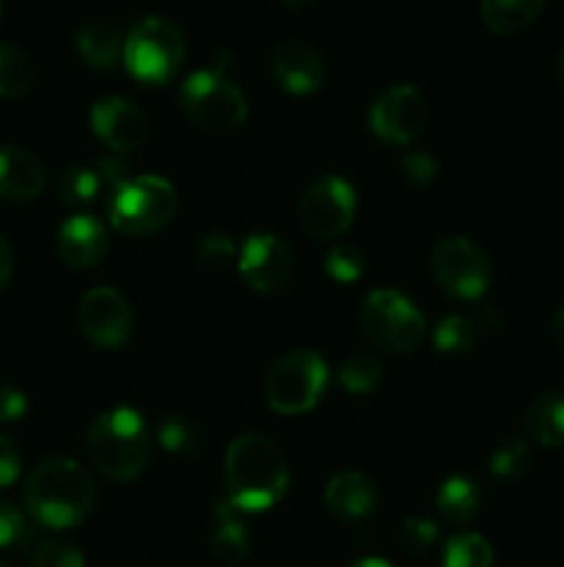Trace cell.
I'll list each match as a JSON object with an SVG mask.
<instances>
[{
    "label": "cell",
    "mask_w": 564,
    "mask_h": 567,
    "mask_svg": "<svg viewBox=\"0 0 564 567\" xmlns=\"http://www.w3.org/2000/svg\"><path fill=\"white\" fill-rule=\"evenodd\" d=\"M227 502L241 513H263L274 507L288 487V460L274 441L263 435H241L224 457Z\"/></svg>",
    "instance_id": "1"
},
{
    "label": "cell",
    "mask_w": 564,
    "mask_h": 567,
    "mask_svg": "<svg viewBox=\"0 0 564 567\" xmlns=\"http://www.w3.org/2000/svg\"><path fill=\"white\" fill-rule=\"evenodd\" d=\"M22 498L36 524L48 529H72L94 507L92 474L70 457L42 460L28 474Z\"/></svg>",
    "instance_id": "2"
},
{
    "label": "cell",
    "mask_w": 564,
    "mask_h": 567,
    "mask_svg": "<svg viewBox=\"0 0 564 567\" xmlns=\"http://www.w3.org/2000/svg\"><path fill=\"white\" fill-rule=\"evenodd\" d=\"M86 449L105 480L130 482L149 460V430L136 410L114 408L94 421Z\"/></svg>",
    "instance_id": "3"
},
{
    "label": "cell",
    "mask_w": 564,
    "mask_h": 567,
    "mask_svg": "<svg viewBox=\"0 0 564 567\" xmlns=\"http://www.w3.org/2000/svg\"><path fill=\"white\" fill-rule=\"evenodd\" d=\"M122 61L138 83L160 86L171 81L186 61V39L175 22L164 17H144L127 33Z\"/></svg>",
    "instance_id": "4"
},
{
    "label": "cell",
    "mask_w": 564,
    "mask_h": 567,
    "mask_svg": "<svg viewBox=\"0 0 564 567\" xmlns=\"http://www.w3.org/2000/svg\"><path fill=\"white\" fill-rule=\"evenodd\" d=\"M180 109L199 131H238L247 122V97L221 70H197L180 86Z\"/></svg>",
    "instance_id": "5"
},
{
    "label": "cell",
    "mask_w": 564,
    "mask_h": 567,
    "mask_svg": "<svg viewBox=\"0 0 564 567\" xmlns=\"http://www.w3.org/2000/svg\"><path fill=\"white\" fill-rule=\"evenodd\" d=\"M177 210L175 186L164 177L138 175L108 199V221L122 236H149L171 221Z\"/></svg>",
    "instance_id": "6"
},
{
    "label": "cell",
    "mask_w": 564,
    "mask_h": 567,
    "mask_svg": "<svg viewBox=\"0 0 564 567\" xmlns=\"http://www.w3.org/2000/svg\"><path fill=\"white\" fill-rule=\"evenodd\" d=\"M326 363L310 349L285 354L265 374V402L280 415L307 413L326 388Z\"/></svg>",
    "instance_id": "7"
},
{
    "label": "cell",
    "mask_w": 564,
    "mask_h": 567,
    "mask_svg": "<svg viewBox=\"0 0 564 567\" xmlns=\"http://www.w3.org/2000/svg\"><path fill=\"white\" fill-rule=\"evenodd\" d=\"M359 324L376 347L393 354H409L426 332L420 310L398 291L368 293L359 310Z\"/></svg>",
    "instance_id": "8"
},
{
    "label": "cell",
    "mask_w": 564,
    "mask_h": 567,
    "mask_svg": "<svg viewBox=\"0 0 564 567\" xmlns=\"http://www.w3.org/2000/svg\"><path fill=\"white\" fill-rule=\"evenodd\" d=\"M354 205H357L354 188L343 177H318L304 188L302 199H299V225L307 236L330 241L348 230L354 219Z\"/></svg>",
    "instance_id": "9"
},
{
    "label": "cell",
    "mask_w": 564,
    "mask_h": 567,
    "mask_svg": "<svg viewBox=\"0 0 564 567\" xmlns=\"http://www.w3.org/2000/svg\"><path fill=\"white\" fill-rule=\"evenodd\" d=\"M431 271L442 291L457 299H479L490 286L487 255L462 236L437 244L431 252Z\"/></svg>",
    "instance_id": "10"
},
{
    "label": "cell",
    "mask_w": 564,
    "mask_h": 567,
    "mask_svg": "<svg viewBox=\"0 0 564 567\" xmlns=\"http://www.w3.org/2000/svg\"><path fill=\"white\" fill-rule=\"evenodd\" d=\"M370 131L390 144H412L426 125V100L415 86H390L370 105Z\"/></svg>",
    "instance_id": "11"
},
{
    "label": "cell",
    "mask_w": 564,
    "mask_h": 567,
    "mask_svg": "<svg viewBox=\"0 0 564 567\" xmlns=\"http://www.w3.org/2000/svg\"><path fill=\"white\" fill-rule=\"evenodd\" d=\"M81 332L100 349H116L133 330V313L127 299L114 288L103 286L88 291L77 308Z\"/></svg>",
    "instance_id": "12"
},
{
    "label": "cell",
    "mask_w": 564,
    "mask_h": 567,
    "mask_svg": "<svg viewBox=\"0 0 564 567\" xmlns=\"http://www.w3.org/2000/svg\"><path fill=\"white\" fill-rule=\"evenodd\" d=\"M238 271L252 291L274 293L291 282L293 252L282 238L271 236V233H258V236H249L241 247Z\"/></svg>",
    "instance_id": "13"
},
{
    "label": "cell",
    "mask_w": 564,
    "mask_h": 567,
    "mask_svg": "<svg viewBox=\"0 0 564 567\" xmlns=\"http://www.w3.org/2000/svg\"><path fill=\"white\" fill-rule=\"evenodd\" d=\"M92 131L114 153H130L147 138V116L125 97H103L92 105Z\"/></svg>",
    "instance_id": "14"
},
{
    "label": "cell",
    "mask_w": 564,
    "mask_h": 567,
    "mask_svg": "<svg viewBox=\"0 0 564 567\" xmlns=\"http://www.w3.org/2000/svg\"><path fill=\"white\" fill-rule=\"evenodd\" d=\"M271 75L285 92L313 94L324 83V61L313 44L291 39L271 53Z\"/></svg>",
    "instance_id": "15"
},
{
    "label": "cell",
    "mask_w": 564,
    "mask_h": 567,
    "mask_svg": "<svg viewBox=\"0 0 564 567\" xmlns=\"http://www.w3.org/2000/svg\"><path fill=\"white\" fill-rule=\"evenodd\" d=\"M55 249L70 269H92L108 252V236H105L103 221L86 214L70 216L59 227Z\"/></svg>",
    "instance_id": "16"
},
{
    "label": "cell",
    "mask_w": 564,
    "mask_h": 567,
    "mask_svg": "<svg viewBox=\"0 0 564 567\" xmlns=\"http://www.w3.org/2000/svg\"><path fill=\"white\" fill-rule=\"evenodd\" d=\"M44 188V166L31 150L0 147V197L11 203L36 199Z\"/></svg>",
    "instance_id": "17"
},
{
    "label": "cell",
    "mask_w": 564,
    "mask_h": 567,
    "mask_svg": "<svg viewBox=\"0 0 564 567\" xmlns=\"http://www.w3.org/2000/svg\"><path fill=\"white\" fill-rule=\"evenodd\" d=\"M326 509L335 515L337 520L346 524H357V520L368 518L376 507V491L363 474L357 471H343V474L332 476L324 493Z\"/></svg>",
    "instance_id": "18"
},
{
    "label": "cell",
    "mask_w": 564,
    "mask_h": 567,
    "mask_svg": "<svg viewBox=\"0 0 564 567\" xmlns=\"http://www.w3.org/2000/svg\"><path fill=\"white\" fill-rule=\"evenodd\" d=\"M210 557L219 565H238L249 554V535L241 520V509L232 507L230 502H219L213 509V526L208 537Z\"/></svg>",
    "instance_id": "19"
},
{
    "label": "cell",
    "mask_w": 564,
    "mask_h": 567,
    "mask_svg": "<svg viewBox=\"0 0 564 567\" xmlns=\"http://www.w3.org/2000/svg\"><path fill=\"white\" fill-rule=\"evenodd\" d=\"M525 432L540 446H564V393H542L525 410Z\"/></svg>",
    "instance_id": "20"
},
{
    "label": "cell",
    "mask_w": 564,
    "mask_h": 567,
    "mask_svg": "<svg viewBox=\"0 0 564 567\" xmlns=\"http://www.w3.org/2000/svg\"><path fill=\"white\" fill-rule=\"evenodd\" d=\"M122 48H125V42H122L119 28L114 22L94 20L77 31V53L94 70H111L119 61Z\"/></svg>",
    "instance_id": "21"
},
{
    "label": "cell",
    "mask_w": 564,
    "mask_h": 567,
    "mask_svg": "<svg viewBox=\"0 0 564 567\" xmlns=\"http://www.w3.org/2000/svg\"><path fill=\"white\" fill-rule=\"evenodd\" d=\"M545 9V0H481V20L495 33H518Z\"/></svg>",
    "instance_id": "22"
},
{
    "label": "cell",
    "mask_w": 564,
    "mask_h": 567,
    "mask_svg": "<svg viewBox=\"0 0 564 567\" xmlns=\"http://www.w3.org/2000/svg\"><path fill=\"white\" fill-rule=\"evenodd\" d=\"M36 86V64L25 50L0 42V97H25Z\"/></svg>",
    "instance_id": "23"
},
{
    "label": "cell",
    "mask_w": 564,
    "mask_h": 567,
    "mask_svg": "<svg viewBox=\"0 0 564 567\" xmlns=\"http://www.w3.org/2000/svg\"><path fill=\"white\" fill-rule=\"evenodd\" d=\"M479 487L470 480H464V476H453V480H448L446 485L440 487V493H437V509H440L442 518L453 526L470 524V520L476 518V513H479Z\"/></svg>",
    "instance_id": "24"
},
{
    "label": "cell",
    "mask_w": 564,
    "mask_h": 567,
    "mask_svg": "<svg viewBox=\"0 0 564 567\" xmlns=\"http://www.w3.org/2000/svg\"><path fill=\"white\" fill-rule=\"evenodd\" d=\"M495 557H492L490 543L481 535H457L446 543L442 551V567H492Z\"/></svg>",
    "instance_id": "25"
},
{
    "label": "cell",
    "mask_w": 564,
    "mask_h": 567,
    "mask_svg": "<svg viewBox=\"0 0 564 567\" xmlns=\"http://www.w3.org/2000/svg\"><path fill=\"white\" fill-rule=\"evenodd\" d=\"M100 192H103V183H100L97 172L83 169V166H70L66 172H61L59 183H55V194L64 205L94 203Z\"/></svg>",
    "instance_id": "26"
},
{
    "label": "cell",
    "mask_w": 564,
    "mask_h": 567,
    "mask_svg": "<svg viewBox=\"0 0 564 567\" xmlns=\"http://www.w3.org/2000/svg\"><path fill=\"white\" fill-rule=\"evenodd\" d=\"M382 380V365L374 354L357 352L343 363L341 369V385L346 388L354 396H363V393H370Z\"/></svg>",
    "instance_id": "27"
},
{
    "label": "cell",
    "mask_w": 564,
    "mask_h": 567,
    "mask_svg": "<svg viewBox=\"0 0 564 567\" xmlns=\"http://www.w3.org/2000/svg\"><path fill=\"white\" fill-rule=\"evenodd\" d=\"M529 468L531 452L529 446H525V441H520V437L503 441L490 460V471L498 480H520V476L529 474Z\"/></svg>",
    "instance_id": "28"
},
{
    "label": "cell",
    "mask_w": 564,
    "mask_h": 567,
    "mask_svg": "<svg viewBox=\"0 0 564 567\" xmlns=\"http://www.w3.org/2000/svg\"><path fill=\"white\" fill-rule=\"evenodd\" d=\"M476 343V330L464 316H446L435 330V347L442 354H464Z\"/></svg>",
    "instance_id": "29"
},
{
    "label": "cell",
    "mask_w": 564,
    "mask_h": 567,
    "mask_svg": "<svg viewBox=\"0 0 564 567\" xmlns=\"http://www.w3.org/2000/svg\"><path fill=\"white\" fill-rule=\"evenodd\" d=\"M158 441L166 452L177 454V457H188V454L197 452L199 432L191 421L180 419V415H171V419L160 421Z\"/></svg>",
    "instance_id": "30"
},
{
    "label": "cell",
    "mask_w": 564,
    "mask_h": 567,
    "mask_svg": "<svg viewBox=\"0 0 564 567\" xmlns=\"http://www.w3.org/2000/svg\"><path fill=\"white\" fill-rule=\"evenodd\" d=\"M326 271H330L332 280L337 282H354L363 277L365 271V255L363 249L354 247V244H335V247L326 252Z\"/></svg>",
    "instance_id": "31"
},
{
    "label": "cell",
    "mask_w": 564,
    "mask_h": 567,
    "mask_svg": "<svg viewBox=\"0 0 564 567\" xmlns=\"http://www.w3.org/2000/svg\"><path fill=\"white\" fill-rule=\"evenodd\" d=\"M31 540V526L14 504L0 498V551H14Z\"/></svg>",
    "instance_id": "32"
},
{
    "label": "cell",
    "mask_w": 564,
    "mask_h": 567,
    "mask_svg": "<svg viewBox=\"0 0 564 567\" xmlns=\"http://www.w3.org/2000/svg\"><path fill=\"white\" fill-rule=\"evenodd\" d=\"M197 260L202 269H210V271L227 269V266L236 260V244H232L227 236H221V233H210V236H205L202 241H199Z\"/></svg>",
    "instance_id": "33"
},
{
    "label": "cell",
    "mask_w": 564,
    "mask_h": 567,
    "mask_svg": "<svg viewBox=\"0 0 564 567\" xmlns=\"http://www.w3.org/2000/svg\"><path fill=\"white\" fill-rule=\"evenodd\" d=\"M33 567H86L81 551L70 543L61 540H44L36 548V557H33Z\"/></svg>",
    "instance_id": "34"
},
{
    "label": "cell",
    "mask_w": 564,
    "mask_h": 567,
    "mask_svg": "<svg viewBox=\"0 0 564 567\" xmlns=\"http://www.w3.org/2000/svg\"><path fill=\"white\" fill-rule=\"evenodd\" d=\"M398 540L407 551L424 554L435 546L437 540V526L426 518H407L401 524V532H398Z\"/></svg>",
    "instance_id": "35"
},
{
    "label": "cell",
    "mask_w": 564,
    "mask_h": 567,
    "mask_svg": "<svg viewBox=\"0 0 564 567\" xmlns=\"http://www.w3.org/2000/svg\"><path fill=\"white\" fill-rule=\"evenodd\" d=\"M401 169L412 186H429L437 175V161L429 153H407L401 161Z\"/></svg>",
    "instance_id": "36"
},
{
    "label": "cell",
    "mask_w": 564,
    "mask_h": 567,
    "mask_svg": "<svg viewBox=\"0 0 564 567\" xmlns=\"http://www.w3.org/2000/svg\"><path fill=\"white\" fill-rule=\"evenodd\" d=\"M28 413V399L20 388L0 385V424H14Z\"/></svg>",
    "instance_id": "37"
},
{
    "label": "cell",
    "mask_w": 564,
    "mask_h": 567,
    "mask_svg": "<svg viewBox=\"0 0 564 567\" xmlns=\"http://www.w3.org/2000/svg\"><path fill=\"white\" fill-rule=\"evenodd\" d=\"M17 476H20V449L11 437L0 435V491L14 485Z\"/></svg>",
    "instance_id": "38"
},
{
    "label": "cell",
    "mask_w": 564,
    "mask_h": 567,
    "mask_svg": "<svg viewBox=\"0 0 564 567\" xmlns=\"http://www.w3.org/2000/svg\"><path fill=\"white\" fill-rule=\"evenodd\" d=\"M473 330H484V332H495L498 324H501V319H498V310L492 308V305H481L479 310H476L473 316Z\"/></svg>",
    "instance_id": "39"
},
{
    "label": "cell",
    "mask_w": 564,
    "mask_h": 567,
    "mask_svg": "<svg viewBox=\"0 0 564 567\" xmlns=\"http://www.w3.org/2000/svg\"><path fill=\"white\" fill-rule=\"evenodd\" d=\"M11 275H14V252H11V244L0 236V291L9 286Z\"/></svg>",
    "instance_id": "40"
},
{
    "label": "cell",
    "mask_w": 564,
    "mask_h": 567,
    "mask_svg": "<svg viewBox=\"0 0 564 567\" xmlns=\"http://www.w3.org/2000/svg\"><path fill=\"white\" fill-rule=\"evenodd\" d=\"M551 336L556 341L558 349H564V305L556 316H553V324H551Z\"/></svg>",
    "instance_id": "41"
},
{
    "label": "cell",
    "mask_w": 564,
    "mask_h": 567,
    "mask_svg": "<svg viewBox=\"0 0 564 567\" xmlns=\"http://www.w3.org/2000/svg\"><path fill=\"white\" fill-rule=\"evenodd\" d=\"M352 567H393V565L385 563V559H379V557H365V559H357Z\"/></svg>",
    "instance_id": "42"
},
{
    "label": "cell",
    "mask_w": 564,
    "mask_h": 567,
    "mask_svg": "<svg viewBox=\"0 0 564 567\" xmlns=\"http://www.w3.org/2000/svg\"><path fill=\"white\" fill-rule=\"evenodd\" d=\"M288 6H307V3H313V0H285Z\"/></svg>",
    "instance_id": "43"
},
{
    "label": "cell",
    "mask_w": 564,
    "mask_h": 567,
    "mask_svg": "<svg viewBox=\"0 0 564 567\" xmlns=\"http://www.w3.org/2000/svg\"><path fill=\"white\" fill-rule=\"evenodd\" d=\"M558 72H562V78H564V48H562V53H558Z\"/></svg>",
    "instance_id": "44"
},
{
    "label": "cell",
    "mask_w": 564,
    "mask_h": 567,
    "mask_svg": "<svg viewBox=\"0 0 564 567\" xmlns=\"http://www.w3.org/2000/svg\"><path fill=\"white\" fill-rule=\"evenodd\" d=\"M0 20H3V0H0Z\"/></svg>",
    "instance_id": "45"
},
{
    "label": "cell",
    "mask_w": 564,
    "mask_h": 567,
    "mask_svg": "<svg viewBox=\"0 0 564 567\" xmlns=\"http://www.w3.org/2000/svg\"><path fill=\"white\" fill-rule=\"evenodd\" d=\"M0 567H6V565H3V563H0Z\"/></svg>",
    "instance_id": "46"
}]
</instances>
